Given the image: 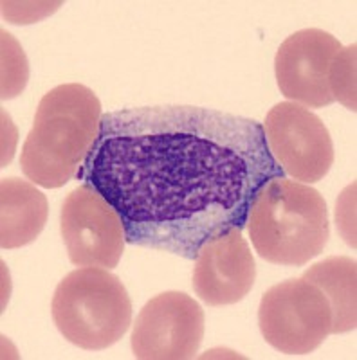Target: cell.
Here are the masks:
<instances>
[{
    "label": "cell",
    "mask_w": 357,
    "mask_h": 360,
    "mask_svg": "<svg viewBox=\"0 0 357 360\" xmlns=\"http://www.w3.org/2000/svg\"><path fill=\"white\" fill-rule=\"evenodd\" d=\"M276 176L285 173L258 121L186 105L103 114L78 172L118 211L127 243L184 259L244 231L256 193Z\"/></svg>",
    "instance_id": "1"
},
{
    "label": "cell",
    "mask_w": 357,
    "mask_h": 360,
    "mask_svg": "<svg viewBox=\"0 0 357 360\" xmlns=\"http://www.w3.org/2000/svg\"><path fill=\"white\" fill-rule=\"evenodd\" d=\"M101 103L85 85L67 83L40 99L20 153L24 175L40 188H60L78 175L94 146Z\"/></svg>",
    "instance_id": "2"
},
{
    "label": "cell",
    "mask_w": 357,
    "mask_h": 360,
    "mask_svg": "<svg viewBox=\"0 0 357 360\" xmlns=\"http://www.w3.org/2000/svg\"><path fill=\"white\" fill-rule=\"evenodd\" d=\"M246 227L260 258L285 266H303L323 252L330 238L320 191L285 176L269 180L256 193Z\"/></svg>",
    "instance_id": "3"
},
{
    "label": "cell",
    "mask_w": 357,
    "mask_h": 360,
    "mask_svg": "<svg viewBox=\"0 0 357 360\" xmlns=\"http://www.w3.org/2000/svg\"><path fill=\"white\" fill-rule=\"evenodd\" d=\"M51 314L63 339L82 349L99 352L127 333L132 301L118 276L99 266H83L58 283Z\"/></svg>",
    "instance_id": "4"
},
{
    "label": "cell",
    "mask_w": 357,
    "mask_h": 360,
    "mask_svg": "<svg viewBox=\"0 0 357 360\" xmlns=\"http://www.w3.org/2000/svg\"><path fill=\"white\" fill-rule=\"evenodd\" d=\"M258 324L265 342L280 353L307 355L332 333V310L316 285L287 279L263 294Z\"/></svg>",
    "instance_id": "5"
},
{
    "label": "cell",
    "mask_w": 357,
    "mask_h": 360,
    "mask_svg": "<svg viewBox=\"0 0 357 360\" xmlns=\"http://www.w3.org/2000/svg\"><path fill=\"white\" fill-rule=\"evenodd\" d=\"M262 127L269 152L285 175L314 184L332 168L334 143L329 128L308 108L292 101L278 103Z\"/></svg>",
    "instance_id": "6"
},
{
    "label": "cell",
    "mask_w": 357,
    "mask_h": 360,
    "mask_svg": "<svg viewBox=\"0 0 357 360\" xmlns=\"http://www.w3.org/2000/svg\"><path fill=\"white\" fill-rule=\"evenodd\" d=\"M60 229L70 263L78 266L114 269L127 243L118 211L91 184L78 186L67 195Z\"/></svg>",
    "instance_id": "7"
},
{
    "label": "cell",
    "mask_w": 357,
    "mask_h": 360,
    "mask_svg": "<svg viewBox=\"0 0 357 360\" xmlns=\"http://www.w3.org/2000/svg\"><path fill=\"white\" fill-rule=\"evenodd\" d=\"M204 339V311L184 292H165L143 307L132 330V352L141 360H184Z\"/></svg>",
    "instance_id": "8"
},
{
    "label": "cell",
    "mask_w": 357,
    "mask_h": 360,
    "mask_svg": "<svg viewBox=\"0 0 357 360\" xmlns=\"http://www.w3.org/2000/svg\"><path fill=\"white\" fill-rule=\"evenodd\" d=\"M339 51V41L323 29H301L291 34L280 45L275 60L282 94L305 108H323L336 101L329 74Z\"/></svg>",
    "instance_id": "9"
},
{
    "label": "cell",
    "mask_w": 357,
    "mask_h": 360,
    "mask_svg": "<svg viewBox=\"0 0 357 360\" xmlns=\"http://www.w3.org/2000/svg\"><path fill=\"white\" fill-rule=\"evenodd\" d=\"M255 279V258L238 227L206 242L195 258L193 290L208 307L242 301Z\"/></svg>",
    "instance_id": "10"
},
{
    "label": "cell",
    "mask_w": 357,
    "mask_h": 360,
    "mask_svg": "<svg viewBox=\"0 0 357 360\" xmlns=\"http://www.w3.org/2000/svg\"><path fill=\"white\" fill-rule=\"evenodd\" d=\"M2 198V249H17L35 242L46 227L49 204L46 195L35 184L20 179H4L0 188Z\"/></svg>",
    "instance_id": "11"
},
{
    "label": "cell",
    "mask_w": 357,
    "mask_h": 360,
    "mask_svg": "<svg viewBox=\"0 0 357 360\" xmlns=\"http://www.w3.org/2000/svg\"><path fill=\"white\" fill-rule=\"evenodd\" d=\"M301 278L316 285L329 299L330 310H332V333H346L356 330V259L346 258V256H330L312 265Z\"/></svg>",
    "instance_id": "12"
},
{
    "label": "cell",
    "mask_w": 357,
    "mask_h": 360,
    "mask_svg": "<svg viewBox=\"0 0 357 360\" xmlns=\"http://www.w3.org/2000/svg\"><path fill=\"white\" fill-rule=\"evenodd\" d=\"M29 78L25 54L17 40L2 31V98L11 99L24 90Z\"/></svg>",
    "instance_id": "13"
},
{
    "label": "cell",
    "mask_w": 357,
    "mask_h": 360,
    "mask_svg": "<svg viewBox=\"0 0 357 360\" xmlns=\"http://www.w3.org/2000/svg\"><path fill=\"white\" fill-rule=\"evenodd\" d=\"M356 44L341 47L330 65L329 85L334 99L356 112Z\"/></svg>",
    "instance_id": "14"
},
{
    "label": "cell",
    "mask_w": 357,
    "mask_h": 360,
    "mask_svg": "<svg viewBox=\"0 0 357 360\" xmlns=\"http://www.w3.org/2000/svg\"><path fill=\"white\" fill-rule=\"evenodd\" d=\"M35 4H29L27 9L20 8V4H15V2H2V13H4V18H11V24H31V22H37L40 18H44L46 15H40V13H53L54 9L60 6V2L56 4H38L37 9H31Z\"/></svg>",
    "instance_id": "15"
}]
</instances>
